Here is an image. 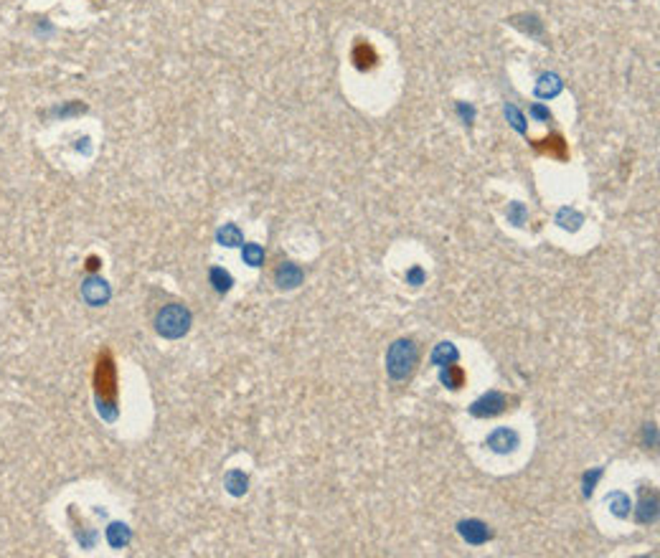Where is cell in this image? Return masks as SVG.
I'll return each instance as SVG.
<instances>
[{"label":"cell","mask_w":660,"mask_h":558,"mask_svg":"<svg viewBox=\"0 0 660 558\" xmlns=\"http://www.w3.org/2000/svg\"><path fill=\"white\" fill-rule=\"evenodd\" d=\"M94 401L97 411L104 421H115L120 414V384H117V363L109 348H102L94 360Z\"/></svg>","instance_id":"cell-1"},{"label":"cell","mask_w":660,"mask_h":558,"mask_svg":"<svg viewBox=\"0 0 660 558\" xmlns=\"http://www.w3.org/2000/svg\"><path fill=\"white\" fill-rule=\"evenodd\" d=\"M419 366V345L411 338H399L386 350V373L391 381H409Z\"/></svg>","instance_id":"cell-2"},{"label":"cell","mask_w":660,"mask_h":558,"mask_svg":"<svg viewBox=\"0 0 660 558\" xmlns=\"http://www.w3.org/2000/svg\"><path fill=\"white\" fill-rule=\"evenodd\" d=\"M191 310L181 305V302H170L166 307L160 310L158 317H155V330L158 335L168 338V340H178L183 338L188 330H191Z\"/></svg>","instance_id":"cell-3"},{"label":"cell","mask_w":660,"mask_h":558,"mask_svg":"<svg viewBox=\"0 0 660 558\" xmlns=\"http://www.w3.org/2000/svg\"><path fill=\"white\" fill-rule=\"evenodd\" d=\"M510 404H513V399H508L505 393L488 391V393H483L480 399H475L473 404H470V417H475V419L501 417V414H505V411L510 408Z\"/></svg>","instance_id":"cell-4"},{"label":"cell","mask_w":660,"mask_h":558,"mask_svg":"<svg viewBox=\"0 0 660 558\" xmlns=\"http://www.w3.org/2000/svg\"><path fill=\"white\" fill-rule=\"evenodd\" d=\"M531 148H534L536 155H546V158L559 160V163H567L569 160V145L561 132L546 135L541 140H531Z\"/></svg>","instance_id":"cell-5"},{"label":"cell","mask_w":660,"mask_h":558,"mask_svg":"<svg viewBox=\"0 0 660 558\" xmlns=\"http://www.w3.org/2000/svg\"><path fill=\"white\" fill-rule=\"evenodd\" d=\"M485 447H488L490 452H495V454H510V452H516L521 447V437H519V432H516V429L498 426L495 432L488 434Z\"/></svg>","instance_id":"cell-6"},{"label":"cell","mask_w":660,"mask_h":558,"mask_svg":"<svg viewBox=\"0 0 660 558\" xmlns=\"http://www.w3.org/2000/svg\"><path fill=\"white\" fill-rule=\"evenodd\" d=\"M457 533L468 546H485V543L493 538V531L490 525L477 520V518H468V520H460L457 523Z\"/></svg>","instance_id":"cell-7"},{"label":"cell","mask_w":660,"mask_h":558,"mask_svg":"<svg viewBox=\"0 0 660 558\" xmlns=\"http://www.w3.org/2000/svg\"><path fill=\"white\" fill-rule=\"evenodd\" d=\"M635 520L640 525H652L658 520V492L652 487H643L640 490V500L635 508Z\"/></svg>","instance_id":"cell-8"},{"label":"cell","mask_w":660,"mask_h":558,"mask_svg":"<svg viewBox=\"0 0 660 558\" xmlns=\"http://www.w3.org/2000/svg\"><path fill=\"white\" fill-rule=\"evenodd\" d=\"M109 284L102 279V277H87L84 279V284H82V297L92 307H102V305H107V300H109Z\"/></svg>","instance_id":"cell-9"},{"label":"cell","mask_w":660,"mask_h":558,"mask_svg":"<svg viewBox=\"0 0 660 558\" xmlns=\"http://www.w3.org/2000/svg\"><path fill=\"white\" fill-rule=\"evenodd\" d=\"M305 279V272H302L300 264L295 261H282L280 267L275 269V284L280 290H297Z\"/></svg>","instance_id":"cell-10"},{"label":"cell","mask_w":660,"mask_h":558,"mask_svg":"<svg viewBox=\"0 0 660 558\" xmlns=\"http://www.w3.org/2000/svg\"><path fill=\"white\" fill-rule=\"evenodd\" d=\"M351 61H353V67L359 69V71H371V69L378 64V54H376V49H374L371 43L363 41V38H359V41H356V46H353V51H351Z\"/></svg>","instance_id":"cell-11"},{"label":"cell","mask_w":660,"mask_h":558,"mask_svg":"<svg viewBox=\"0 0 660 558\" xmlns=\"http://www.w3.org/2000/svg\"><path fill=\"white\" fill-rule=\"evenodd\" d=\"M465 381H468V373H465V368H460L457 363H450V366L440 368V384H442L444 388L460 391L462 386H465Z\"/></svg>","instance_id":"cell-12"},{"label":"cell","mask_w":660,"mask_h":558,"mask_svg":"<svg viewBox=\"0 0 660 558\" xmlns=\"http://www.w3.org/2000/svg\"><path fill=\"white\" fill-rule=\"evenodd\" d=\"M460 360V350H457V345L450 340L440 342V345H435V350H432V366H450V363H457Z\"/></svg>","instance_id":"cell-13"},{"label":"cell","mask_w":660,"mask_h":558,"mask_svg":"<svg viewBox=\"0 0 660 558\" xmlns=\"http://www.w3.org/2000/svg\"><path fill=\"white\" fill-rule=\"evenodd\" d=\"M561 89H564V84L556 74H541L536 82V97H541V100H554Z\"/></svg>","instance_id":"cell-14"},{"label":"cell","mask_w":660,"mask_h":558,"mask_svg":"<svg viewBox=\"0 0 660 558\" xmlns=\"http://www.w3.org/2000/svg\"><path fill=\"white\" fill-rule=\"evenodd\" d=\"M607 505H610L612 515L615 518H627L630 510H633V502H630V495H625L622 490H615L607 495Z\"/></svg>","instance_id":"cell-15"},{"label":"cell","mask_w":660,"mask_h":558,"mask_svg":"<svg viewBox=\"0 0 660 558\" xmlns=\"http://www.w3.org/2000/svg\"><path fill=\"white\" fill-rule=\"evenodd\" d=\"M130 538H133V533H130V528L125 523H112L107 528V541L112 548H125Z\"/></svg>","instance_id":"cell-16"},{"label":"cell","mask_w":660,"mask_h":558,"mask_svg":"<svg viewBox=\"0 0 660 558\" xmlns=\"http://www.w3.org/2000/svg\"><path fill=\"white\" fill-rule=\"evenodd\" d=\"M556 224H559L561 229H567V231H579L582 224H584V216L574 209H561L559 213H556Z\"/></svg>","instance_id":"cell-17"},{"label":"cell","mask_w":660,"mask_h":558,"mask_svg":"<svg viewBox=\"0 0 660 558\" xmlns=\"http://www.w3.org/2000/svg\"><path fill=\"white\" fill-rule=\"evenodd\" d=\"M247 485H249V480H247V475H244L242 469H231V472L226 475V490L231 492L234 498H242L244 492H247Z\"/></svg>","instance_id":"cell-18"},{"label":"cell","mask_w":660,"mask_h":558,"mask_svg":"<svg viewBox=\"0 0 660 558\" xmlns=\"http://www.w3.org/2000/svg\"><path fill=\"white\" fill-rule=\"evenodd\" d=\"M216 239L221 246H239L244 242V236L236 224H224V229H218Z\"/></svg>","instance_id":"cell-19"},{"label":"cell","mask_w":660,"mask_h":558,"mask_svg":"<svg viewBox=\"0 0 660 558\" xmlns=\"http://www.w3.org/2000/svg\"><path fill=\"white\" fill-rule=\"evenodd\" d=\"M209 279H211V284H214V290H216L218 294H226V292L231 290V284H234L231 275H229L226 269H221V267H211Z\"/></svg>","instance_id":"cell-20"},{"label":"cell","mask_w":660,"mask_h":558,"mask_svg":"<svg viewBox=\"0 0 660 558\" xmlns=\"http://www.w3.org/2000/svg\"><path fill=\"white\" fill-rule=\"evenodd\" d=\"M523 18H526L528 23H523L519 16L510 18V23L516 25V28H521L523 34H531V36H541L543 34V23L538 21V16H534V13H531V16H523Z\"/></svg>","instance_id":"cell-21"},{"label":"cell","mask_w":660,"mask_h":558,"mask_svg":"<svg viewBox=\"0 0 660 558\" xmlns=\"http://www.w3.org/2000/svg\"><path fill=\"white\" fill-rule=\"evenodd\" d=\"M602 475H604V467H592L589 472H584V477H582V495L584 498H592L594 487L602 480Z\"/></svg>","instance_id":"cell-22"},{"label":"cell","mask_w":660,"mask_h":558,"mask_svg":"<svg viewBox=\"0 0 660 558\" xmlns=\"http://www.w3.org/2000/svg\"><path fill=\"white\" fill-rule=\"evenodd\" d=\"M242 257L249 267H262V264H264V249H262L260 244H244Z\"/></svg>","instance_id":"cell-23"},{"label":"cell","mask_w":660,"mask_h":558,"mask_svg":"<svg viewBox=\"0 0 660 558\" xmlns=\"http://www.w3.org/2000/svg\"><path fill=\"white\" fill-rule=\"evenodd\" d=\"M505 117H508V122L513 125L516 132L526 135V117L521 115V109L516 104H505Z\"/></svg>","instance_id":"cell-24"},{"label":"cell","mask_w":660,"mask_h":558,"mask_svg":"<svg viewBox=\"0 0 660 558\" xmlns=\"http://www.w3.org/2000/svg\"><path fill=\"white\" fill-rule=\"evenodd\" d=\"M508 221L513 226H523V221H526V206L519 203V200H513L508 206Z\"/></svg>","instance_id":"cell-25"},{"label":"cell","mask_w":660,"mask_h":558,"mask_svg":"<svg viewBox=\"0 0 660 558\" xmlns=\"http://www.w3.org/2000/svg\"><path fill=\"white\" fill-rule=\"evenodd\" d=\"M424 279H426V272L422 267H411L409 272H407V284H411V287L424 284Z\"/></svg>","instance_id":"cell-26"},{"label":"cell","mask_w":660,"mask_h":558,"mask_svg":"<svg viewBox=\"0 0 660 558\" xmlns=\"http://www.w3.org/2000/svg\"><path fill=\"white\" fill-rule=\"evenodd\" d=\"M531 117H534V119H538V122H551V119H554L551 112H549V107H543V104H531Z\"/></svg>","instance_id":"cell-27"},{"label":"cell","mask_w":660,"mask_h":558,"mask_svg":"<svg viewBox=\"0 0 660 558\" xmlns=\"http://www.w3.org/2000/svg\"><path fill=\"white\" fill-rule=\"evenodd\" d=\"M457 115L462 117V122L465 125H473V119H475V109L470 107V104H465V102H457Z\"/></svg>","instance_id":"cell-28"},{"label":"cell","mask_w":660,"mask_h":558,"mask_svg":"<svg viewBox=\"0 0 660 558\" xmlns=\"http://www.w3.org/2000/svg\"><path fill=\"white\" fill-rule=\"evenodd\" d=\"M643 439H645V447H655V444H658V429H655V424H645Z\"/></svg>","instance_id":"cell-29"},{"label":"cell","mask_w":660,"mask_h":558,"mask_svg":"<svg viewBox=\"0 0 660 558\" xmlns=\"http://www.w3.org/2000/svg\"><path fill=\"white\" fill-rule=\"evenodd\" d=\"M97 267H100V259H97V257H89V261H87V269H89V272H94Z\"/></svg>","instance_id":"cell-30"}]
</instances>
